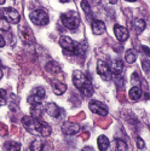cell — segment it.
Wrapping results in <instances>:
<instances>
[{
	"instance_id": "5bb4252c",
	"label": "cell",
	"mask_w": 150,
	"mask_h": 151,
	"mask_svg": "<svg viewBox=\"0 0 150 151\" xmlns=\"http://www.w3.org/2000/svg\"><path fill=\"white\" fill-rule=\"evenodd\" d=\"M109 68H110L111 74L116 75V76L121 75L122 71H123V64H122V62L120 59H114L111 62V64L109 65Z\"/></svg>"
},
{
	"instance_id": "cb8c5ba5",
	"label": "cell",
	"mask_w": 150,
	"mask_h": 151,
	"mask_svg": "<svg viewBox=\"0 0 150 151\" xmlns=\"http://www.w3.org/2000/svg\"><path fill=\"white\" fill-rule=\"evenodd\" d=\"M4 149L7 151H14V150H19L21 149V144L16 143V142H6L4 144Z\"/></svg>"
},
{
	"instance_id": "8992f818",
	"label": "cell",
	"mask_w": 150,
	"mask_h": 151,
	"mask_svg": "<svg viewBox=\"0 0 150 151\" xmlns=\"http://www.w3.org/2000/svg\"><path fill=\"white\" fill-rule=\"evenodd\" d=\"M0 16H3L9 23H12V24H17L19 23L21 21V16L12 7H4L0 10Z\"/></svg>"
},
{
	"instance_id": "83f0119b",
	"label": "cell",
	"mask_w": 150,
	"mask_h": 151,
	"mask_svg": "<svg viewBox=\"0 0 150 151\" xmlns=\"http://www.w3.org/2000/svg\"><path fill=\"white\" fill-rule=\"evenodd\" d=\"M6 91L5 90H0V105H5L6 104Z\"/></svg>"
},
{
	"instance_id": "836d02e7",
	"label": "cell",
	"mask_w": 150,
	"mask_h": 151,
	"mask_svg": "<svg viewBox=\"0 0 150 151\" xmlns=\"http://www.w3.org/2000/svg\"><path fill=\"white\" fill-rule=\"evenodd\" d=\"M109 1H110L111 4H116V3H118V0H109Z\"/></svg>"
},
{
	"instance_id": "9c48e42d",
	"label": "cell",
	"mask_w": 150,
	"mask_h": 151,
	"mask_svg": "<svg viewBox=\"0 0 150 151\" xmlns=\"http://www.w3.org/2000/svg\"><path fill=\"white\" fill-rule=\"evenodd\" d=\"M89 108L90 110L96 115H99V116H107L108 115V108L105 104L98 102V100H92L89 104Z\"/></svg>"
},
{
	"instance_id": "1f68e13d",
	"label": "cell",
	"mask_w": 150,
	"mask_h": 151,
	"mask_svg": "<svg viewBox=\"0 0 150 151\" xmlns=\"http://www.w3.org/2000/svg\"><path fill=\"white\" fill-rule=\"evenodd\" d=\"M89 137H90V133H89V132H85V133H82V134H81V138H82L84 140H86Z\"/></svg>"
},
{
	"instance_id": "ffe728a7",
	"label": "cell",
	"mask_w": 150,
	"mask_h": 151,
	"mask_svg": "<svg viewBox=\"0 0 150 151\" xmlns=\"http://www.w3.org/2000/svg\"><path fill=\"white\" fill-rule=\"evenodd\" d=\"M30 112H32V116H33V117H35V119H40L41 115H43V105H41V103L32 104Z\"/></svg>"
},
{
	"instance_id": "4dcf8cb0",
	"label": "cell",
	"mask_w": 150,
	"mask_h": 151,
	"mask_svg": "<svg viewBox=\"0 0 150 151\" xmlns=\"http://www.w3.org/2000/svg\"><path fill=\"white\" fill-rule=\"evenodd\" d=\"M143 69L146 74H149V60H146V59L143 60Z\"/></svg>"
},
{
	"instance_id": "f1b7e54d",
	"label": "cell",
	"mask_w": 150,
	"mask_h": 151,
	"mask_svg": "<svg viewBox=\"0 0 150 151\" xmlns=\"http://www.w3.org/2000/svg\"><path fill=\"white\" fill-rule=\"evenodd\" d=\"M7 133H9V129H7V127H6V124L0 123V135L5 137V135H7Z\"/></svg>"
},
{
	"instance_id": "4fadbf2b",
	"label": "cell",
	"mask_w": 150,
	"mask_h": 151,
	"mask_svg": "<svg viewBox=\"0 0 150 151\" xmlns=\"http://www.w3.org/2000/svg\"><path fill=\"white\" fill-rule=\"evenodd\" d=\"M91 29L94 35H101L105 32V24H104V22L99 21V19H93L91 23Z\"/></svg>"
},
{
	"instance_id": "3957f363",
	"label": "cell",
	"mask_w": 150,
	"mask_h": 151,
	"mask_svg": "<svg viewBox=\"0 0 150 151\" xmlns=\"http://www.w3.org/2000/svg\"><path fill=\"white\" fill-rule=\"evenodd\" d=\"M59 45L66 53L73 56H82L87 48L85 42H76L68 36H62L59 39Z\"/></svg>"
},
{
	"instance_id": "8fae6325",
	"label": "cell",
	"mask_w": 150,
	"mask_h": 151,
	"mask_svg": "<svg viewBox=\"0 0 150 151\" xmlns=\"http://www.w3.org/2000/svg\"><path fill=\"white\" fill-rule=\"evenodd\" d=\"M114 33H115L116 39L119 41H121V42L126 41L128 39V36H130V33H128L127 28H125L122 26H119V24H115L114 26Z\"/></svg>"
},
{
	"instance_id": "e0dca14e",
	"label": "cell",
	"mask_w": 150,
	"mask_h": 151,
	"mask_svg": "<svg viewBox=\"0 0 150 151\" xmlns=\"http://www.w3.org/2000/svg\"><path fill=\"white\" fill-rule=\"evenodd\" d=\"M142 97V90H141V87L138 86H133L132 88L128 91V98L131 100H139Z\"/></svg>"
},
{
	"instance_id": "7c38bea8",
	"label": "cell",
	"mask_w": 150,
	"mask_h": 151,
	"mask_svg": "<svg viewBox=\"0 0 150 151\" xmlns=\"http://www.w3.org/2000/svg\"><path fill=\"white\" fill-rule=\"evenodd\" d=\"M19 36L21 39L24 41V42H34V36H33V33L32 30L27 27V26H23L19 28Z\"/></svg>"
},
{
	"instance_id": "5b68a950",
	"label": "cell",
	"mask_w": 150,
	"mask_h": 151,
	"mask_svg": "<svg viewBox=\"0 0 150 151\" xmlns=\"http://www.w3.org/2000/svg\"><path fill=\"white\" fill-rule=\"evenodd\" d=\"M29 18L35 26H40V27L46 26V24L48 23V21H50L48 15L44 10H34V11H32L30 15H29Z\"/></svg>"
},
{
	"instance_id": "2e32d148",
	"label": "cell",
	"mask_w": 150,
	"mask_h": 151,
	"mask_svg": "<svg viewBox=\"0 0 150 151\" xmlns=\"http://www.w3.org/2000/svg\"><path fill=\"white\" fill-rule=\"evenodd\" d=\"M46 71L50 73L51 75H57V74L61 73V65L58 64L57 62L51 60V62H48L46 64Z\"/></svg>"
},
{
	"instance_id": "7a4b0ae2",
	"label": "cell",
	"mask_w": 150,
	"mask_h": 151,
	"mask_svg": "<svg viewBox=\"0 0 150 151\" xmlns=\"http://www.w3.org/2000/svg\"><path fill=\"white\" fill-rule=\"evenodd\" d=\"M73 83L85 97H92L93 86L90 82L89 78H87L82 71L74 70V73H73Z\"/></svg>"
},
{
	"instance_id": "7402d4cb",
	"label": "cell",
	"mask_w": 150,
	"mask_h": 151,
	"mask_svg": "<svg viewBox=\"0 0 150 151\" xmlns=\"http://www.w3.org/2000/svg\"><path fill=\"white\" fill-rule=\"evenodd\" d=\"M44 146H45V142H43L41 139H35V140H33V143L30 144V150H33V151H40V150H43L44 149Z\"/></svg>"
},
{
	"instance_id": "ac0fdd59",
	"label": "cell",
	"mask_w": 150,
	"mask_h": 151,
	"mask_svg": "<svg viewBox=\"0 0 150 151\" xmlns=\"http://www.w3.org/2000/svg\"><path fill=\"white\" fill-rule=\"evenodd\" d=\"M53 92L57 94V96H61V94H63L66 91H67V85L63 83V82H61V81H53Z\"/></svg>"
},
{
	"instance_id": "d590c367",
	"label": "cell",
	"mask_w": 150,
	"mask_h": 151,
	"mask_svg": "<svg viewBox=\"0 0 150 151\" xmlns=\"http://www.w3.org/2000/svg\"><path fill=\"white\" fill-rule=\"evenodd\" d=\"M59 1H61V3H69L70 0H59Z\"/></svg>"
},
{
	"instance_id": "d6986e66",
	"label": "cell",
	"mask_w": 150,
	"mask_h": 151,
	"mask_svg": "<svg viewBox=\"0 0 150 151\" xmlns=\"http://www.w3.org/2000/svg\"><path fill=\"white\" fill-rule=\"evenodd\" d=\"M97 143H98L99 150H102V151L108 150L109 146H110V142H109V139H108L105 135H99L98 139H97Z\"/></svg>"
},
{
	"instance_id": "44dd1931",
	"label": "cell",
	"mask_w": 150,
	"mask_h": 151,
	"mask_svg": "<svg viewBox=\"0 0 150 151\" xmlns=\"http://www.w3.org/2000/svg\"><path fill=\"white\" fill-rule=\"evenodd\" d=\"M136 59H137V53H136L134 50H132V48L127 50L126 53H125V60H126L128 64H133L136 62Z\"/></svg>"
},
{
	"instance_id": "6da1fadb",
	"label": "cell",
	"mask_w": 150,
	"mask_h": 151,
	"mask_svg": "<svg viewBox=\"0 0 150 151\" xmlns=\"http://www.w3.org/2000/svg\"><path fill=\"white\" fill-rule=\"evenodd\" d=\"M22 123L29 133L38 137H48L52 132L51 127L46 122L40 121L39 119H35L33 116H24L22 119Z\"/></svg>"
},
{
	"instance_id": "ba28073f",
	"label": "cell",
	"mask_w": 150,
	"mask_h": 151,
	"mask_svg": "<svg viewBox=\"0 0 150 151\" xmlns=\"http://www.w3.org/2000/svg\"><path fill=\"white\" fill-rule=\"evenodd\" d=\"M46 92L43 87H36L34 88L30 93V96L28 97V103L29 104H38V103H41L43 99L45 98Z\"/></svg>"
},
{
	"instance_id": "9a60e30c",
	"label": "cell",
	"mask_w": 150,
	"mask_h": 151,
	"mask_svg": "<svg viewBox=\"0 0 150 151\" xmlns=\"http://www.w3.org/2000/svg\"><path fill=\"white\" fill-rule=\"evenodd\" d=\"M45 110L51 117H58L61 115V109L55 103H47L45 106Z\"/></svg>"
},
{
	"instance_id": "74e56055",
	"label": "cell",
	"mask_w": 150,
	"mask_h": 151,
	"mask_svg": "<svg viewBox=\"0 0 150 151\" xmlns=\"http://www.w3.org/2000/svg\"><path fill=\"white\" fill-rule=\"evenodd\" d=\"M126 1H131V3H133V1H137V0H126Z\"/></svg>"
},
{
	"instance_id": "52a82bcc",
	"label": "cell",
	"mask_w": 150,
	"mask_h": 151,
	"mask_svg": "<svg viewBox=\"0 0 150 151\" xmlns=\"http://www.w3.org/2000/svg\"><path fill=\"white\" fill-rule=\"evenodd\" d=\"M97 73L98 75L101 76L103 80L105 81H109L111 80V71H110V68H109V64L104 60H99L97 63Z\"/></svg>"
},
{
	"instance_id": "484cf974",
	"label": "cell",
	"mask_w": 150,
	"mask_h": 151,
	"mask_svg": "<svg viewBox=\"0 0 150 151\" xmlns=\"http://www.w3.org/2000/svg\"><path fill=\"white\" fill-rule=\"evenodd\" d=\"M81 9L84 10V12L87 16H91V6H90V3L87 1V0H82L81 1Z\"/></svg>"
},
{
	"instance_id": "277c9868",
	"label": "cell",
	"mask_w": 150,
	"mask_h": 151,
	"mask_svg": "<svg viewBox=\"0 0 150 151\" xmlns=\"http://www.w3.org/2000/svg\"><path fill=\"white\" fill-rule=\"evenodd\" d=\"M61 22L67 29L74 32V30H76L80 27L81 19H80V16H79L78 12L68 11V12H66V14L61 15Z\"/></svg>"
},
{
	"instance_id": "8d00e7d4",
	"label": "cell",
	"mask_w": 150,
	"mask_h": 151,
	"mask_svg": "<svg viewBox=\"0 0 150 151\" xmlns=\"http://www.w3.org/2000/svg\"><path fill=\"white\" fill-rule=\"evenodd\" d=\"M5 3V0H0V5H3Z\"/></svg>"
},
{
	"instance_id": "f546056e",
	"label": "cell",
	"mask_w": 150,
	"mask_h": 151,
	"mask_svg": "<svg viewBox=\"0 0 150 151\" xmlns=\"http://www.w3.org/2000/svg\"><path fill=\"white\" fill-rule=\"evenodd\" d=\"M137 146H138L139 149L145 147V143H144V140L142 139V138H137Z\"/></svg>"
},
{
	"instance_id": "d6a6232c",
	"label": "cell",
	"mask_w": 150,
	"mask_h": 151,
	"mask_svg": "<svg viewBox=\"0 0 150 151\" xmlns=\"http://www.w3.org/2000/svg\"><path fill=\"white\" fill-rule=\"evenodd\" d=\"M4 46H5V39L0 35V47H4Z\"/></svg>"
},
{
	"instance_id": "d4e9b609",
	"label": "cell",
	"mask_w": 150,
	"mask_h": 151,
	"mask_svg": "<svg viewBox=\"0 0 150 151\" xmlns=\"http://www.w3.org/2000/svg\"><path fill=\"white\" fill-rule=\"evenodd\" d=\"M0 29H1L3 32H9L10 30V23L3 16H0Z\"/></svg>"
},
{
	"instance_id": "603a6c76",
	"label": "cell",
	"mask_w": 150,
	"mask_h": 151,
	"mask_svg": "<svg viewBox=\"0 0 150 151\" xmlns=\"http://www.w3.org/2000/svg\"><path fill=\"white\" fill-rule=\"evenodd\" d=\"M133 24H134V29H136L137 34H141L145 29V27H146V23L143 19H136Z\"/></svg>"
},
{
	"instance_id": "4316f807",
	"label": "cell",
	"mask_w": 150,
	"mask_h": 151,
	"mask_svg": "<svg viewBox=\"0 0 150 151\" xmlns=\"http://www.w3.org/2000/svg\"><path fill=\"white\" fill-rule=\"evenodd\" d=\"M115 143H116V149L118 150H127L128 149L126 142H123L121 139H115Z\"/></svg>"
},
{
	"instance_id": "e575fe53",
	"label": "cell",
	"mask_w": 150,
	"mask_h": 151,
	"mask_svg": "<svg viewBox=\"0 0 150 151\" xmlns=\"http://www.w3.org/2000/svg\"><path fill=\"white\" fill-rule=\"evenodd\" d=\"M1 78H3V70H1V68H0V80H1Z\"/></svg>"
},
{
	"instance_id": "30bf717a",
	"label": "cell",
	"mask_w": 150,
	"mask_h": 151,
	"mask_svg": "<svg viewBox=\"0 0 150 151\" xmlns=\"http://www.w3.org/2000/svg\"><path fill=\"white\" fill-rule=\"evenodd\" d=\"M62 132L66 135H74L80 132V124L73 121H68L62 124Z\"/></svg>"
}]
</instances>
